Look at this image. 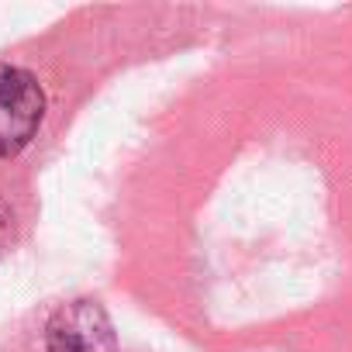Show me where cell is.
I'll use <instances>...</instances> for the list:
<instances>
[{
  "label": "cell",
  "instance_id": "cell-2",
  "mask_svg": "<svg viewBox=\"0 0 352 352\" xmlns=\"http://www.w3.org/2000/svg\"><path fill=\"white\" fill-rule=\"evenodd\" d=\"M45 352H118V335L97 300L63 304L45 324Z\"/></svg>",
  "mask_w": 352,
  "mask_h": 352
},
{
  "label": "cell",
  "instance_id": "cell-1",
  "mask_svg": "<svg viewBox=\"0 0 352 352\" xmlns=\"http://www.w3.org/2000/svg\"><path fill=\"white\" fill-rule=\"evenodd\" d=\"M45 118L42 83L11 63H0V159H11L35 138Z\"/></svg>",
  "mask_w": 352,
  "mask_h": 352
}]
</instances>
